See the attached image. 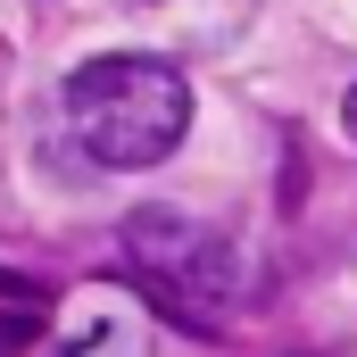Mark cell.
<instances>
[{
    "label": "cell",
    "mask_w": 357,
    "mask_h": 357,
    "mask_svg": "<svg viewBox=\"0 0 357 357\" xmlns=\"http://www.w3.org/2000/svg\"><path fill=\"white\" fill-rule=\"evenodd\" d=\"M341 133L357 142V84H349V100H341Z\"/></svg>",
    "instance_id": "cell-4"
},
{
    "label": "cell",
    "mask_w": 357,
    "mask_h": 357,
    "mask_svg": "<svg viewBox=\"0 0 357 357\" xmlns=\"http://www.w3.org/2000/svg\"><path fill=\"white\" fill-rule=\"evenodd\" d=\"M142 33H158L167 50H225L241 42V25L258 17V0H116Z\"/></svg>",
    "instance_id": "cell-3"
},
{
    "label": "cell",
    "mask_w": 357,
    "mask_h": 357,
    "mask_svg": "<svg viewBox=\"0 0 357 357\" xmlns=\"http://www.w3.org/2000/svg\"><path fill=\"white\" fill-rule=\"evenodd\" d=\"M67 125L100 167L133 175V167H158L175 158L183 133H191V91L167 59H142V50H116V59H91L67 75Z\"/></svg>",
    "instance_id": "cell-1"
},
{
    "label": "cell",
    "mask_w": 357,
    "mask_h": 357,
    "mask_svg": "<svg viewBox=\"0 0 357 357\" xmlns=\"http://www.w3.org/2000/svg\"><path fill=\"white\" fill-rule=\"evenodd\" d=\"M125 250L142 258V274L158 282V299L191 316L199 333H208V307H225V291H233V241L225 233H208V225H191L175 208H133L125 216Z\"/></svg>",
    "instance_id": "cell-2"
}]
</instances>
